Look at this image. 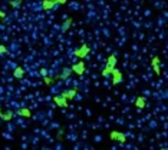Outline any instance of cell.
<instances>
[{
    "mask_svg": "<svg viewBox=\"0 0 168 150\" xmlns=\"http://www.w3.org/2000/svg\"><path fill=\"white\" fill-rule=\"evenodd\" d=\"M111 139H112V140H119V142H122V143H124V140H125V136H124L122 133L112 132V133H111Z\"/></svg>",
    "mask_w": 168,
    "mask_h": 150,
    "instance_id": "obj_1",
    "label": "cell"
},
{
    "mask_svg": "<svg viewBox=\"0 0 168 150\" xmlns=\"http://www.w3.org/2000/svg\"><path fill=\"white\" fill-rule=\"evenodd\" d=\"M84 67H85L84 63H82V62H79L78 64H75V66H73V72H75V73H78V75H82V73L85 72Z\"/></svg>",
    "mask_w": 168,
    "mask_h": 150,
    "instance_id": "obj_2",
    "label": "cell"
},
{
    "mask_svg": "<svg viewBox=\"0 0 168 150\" xmlns=\"http://www.w3.org/2000/svg\"><path fill=\"white\" fill-rule=\"evenodd\" d=\"M55 103H58L59 106H66V97L65 96H56L55 97Z\"/></svg>",
    "mask_w": 168,
    "mask_h": 150,
    "instance_id": "obj_3",
    "label": "cell"
},
{
    "mask_svg": "<svg viewBox=\"0 0 168 150\" xmlns=\"http://www.w3.org/2000/svg\"><path fill=\"white\" fill-rule=\"evenodd\" d=\"M112 73L115 75V77L112 79V80H114V81H112L114 84H117V83H119V81L122 80V76H121V73H119L118 70H115V69H114V70H112Z\"/></svg>",
    "mask_w": 168,
    "mask_h": 150,
    "instance_id": "obj_4",
    "label": "cell"
},
{
    "mask_svg": "<svg viewBox=\"0 0 168 150\" xmlns=\"http://www.w3.org/2000/svg\"><path fill=\"white\" fill-rule=\"evenodd\" d=\"M19 114H20V116H25V117H30V116H32V113L29 112L27 109H20V110H19Z\"/></svg>",
    "mask_w": 168,
    "mask_h": 150,
    "instance_id": "obj_5",
    "label": "cell"
},
{
    "mask_svg": "<svg viewBox=\"0 0 168 150\" xmlns=\"http://www.w3.org/2000/svg\"><path fill=\"white\" fill-rule=\"evenodd\" d=\"M136 106H138V109H142L144 107V105H145V99L144 97H139L138 100H136V103H135Z\"/></svg>",
    "mask_w": 168,
    "mask_h": 150,
    "instance_id": "obj_6",
    "label": "cell"
},
{
    "mask_svg": "<svg viewBox=\"0 0 168 150\" xmlns=\"http://www.w3.org/2000/svg\"><path fill=\"white\" fill-rule=\"evenodd\" d=\"M22 76H23V69H22V67H16V70H14V77L20 79Z\"/></svg>",
    "mask_w": 168,
    "mask_h": 150,
    "instance_id": "obj_7",
    "label": "cell"
},
{
    "mask_svg": "<svg viewBox=\"0 0 168 150\" xmlns=\"http://www.w3.org/2000/svg\"><path fill=\"white\" fill-rule=\"evenodd\" d=\"M62 96H65V97H69V99H73V96H75V90H69V92H65Z\"/></svg>",
    "mask_w": 168,
    "mask_h": 150,
    "instance_id": "obj_8",
    "label": "cell"
},
{
    "mask_svg": "<svg viewBox=\"0 0 168 150\" xmlns=\"http://www.w3.org/2000/svg\"><path fill=\"white\" fill-rule=\"evenodd\" d=\"M71 72H72L71 69H65V70H63V73H62V77H63V79H65V77H68V76L71 75Z\"/></svg>",
    "mask_w": 168,
    "mask_h": 150,
    "instance_id": "obj_9",
    "label": "cell"
},
{
    "mask_svg": "<svg viewBox=\"0 0 168 150\" xmlns=\"http://www.w3.org/2000/svg\"><path fill=\"white\" fill-rule=\"evenodd\" d=\"M4 52H6V49L3 46H0V53H4Z\"/></svg>",
    "mask_w": 168,
    "mask_h": 150,
    "instance_id": "obj_10",
    "label": "cell"
},
{
    "mask_svg": "<svg viewBox=\"0 0 168 150\" xmlns=\"http://www.w3.org/2000/svg\"><path fill=\"white\" fill-rule=\"evenodd\" d=\"M56 1H58V3H65L66 0H56Z\"/></svg>",
    "mask_w": 168,
    "mask_h": 150,
    "instance_id": "obj_11",
    "label": "cell"
}]
</instances>
